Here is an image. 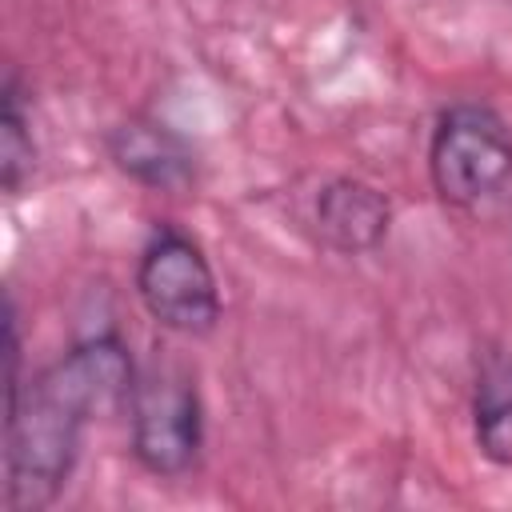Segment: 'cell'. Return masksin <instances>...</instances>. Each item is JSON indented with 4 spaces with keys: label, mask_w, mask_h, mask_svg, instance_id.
Returning a JSON list of instances; mask_svg holds the SVG:
<instances>
[{
    "label": "cell",
    "mask_w": 512,
    "mask_h": 512,
    "mask_svg": "<svg viewBox=\"0 0 512 512\" xmlns=\"http://www.w3.org/2000/svg\"><path fill=\"white\" fill-rule=\"evenodd\" d=\"M132 348L120 332H92L8 388L4 412V508L44 512L60 500L84 444V428L124 404L136 380Z\"/></svg>",
    "instance_id": "6da1fadb"
},
{
    "label": "cell",
    "mask_w": 512,
    "mask_h": 512,
    "mask_svg": "<svg viewBox=\"0 0 512 512\" xmlns=\"http://www.w3.org/2000/svg\"><path fill=\"white\" fill-rule=\"evenodd\" d=\"M428 180L444 208L496 212L512 192V128L484 100L448 104L428 136Z\"/></svg>",
    "instance_id": "7a4b0ae2"
},
{
    "label": "cell",
    "mask_w": 512,
    "mask_h": 512,
    "mask_svg": "<svg viewBox=\"0 0 512 512\" xmlns=\"http://www.w3.org/2000/svg\"><path fill=\"white\" fill-rule=\"evenodd\" d=\"M128 408L132 460L160 480H180L204 452V400L196 376L176 360H148L136 368Z\"/></svg>",
    "instance_id": "3957f363"
},
{
    "label": "cell",
    "mask_w": 512,
    "mask_h": 512,
    "mask_svg": "<svg viewBox=\"0 0 512 512\" xmlns=\"http://www.w3.org/2000/svg\"><path fill=\"white\" fill-rule=\"evenodd\" d=\"M136 296L144 312L172 336L200 340L220 324V280L200 240L176 224H156L136 260Z\"/></svg>",
    "instance_id": "277c9868"
},
{
    "label": "cell",
    "mask_w": 512,
    "mask_h": 512,
    "mask_svg": "<svg viewBox=\"0 0 512 512\" xmlns=\"http://www.w3.org/2000/svg\"><path fill=\"white\" fill-rule=\"evenodd\" d=\"M308 224L320 248L336 256H368L392 228V200L360 176H332L312 192Z\"/></svg>",
    "instance_id": "5b68a950"
},
{
    "label": "cell",
    "mask_w": 512,
    "mask_h": 512,
    "mask_svg": "<svg viewBox=\"0 0 512 512\" xmlns=\"http://www.w3.org/2000/svg\"><path fill=\"white\" fill-rule=\"evenodd\" d=\"M108 160L140 188L180 192L196 180L192 144L160 116H128L108 132Z\"/></svg>",
    "instance_id": "8992f818"
},
{
    "label": "cell",
    "mask_w": 512,
    "mask_h": 512,
    "mask_svg": "<svg viewBox=\"0 0 512 512\" xmlns=\"http://www.w3.org/2000/svg\"><path fill=\"white\" fill-rule=\"evenodd\" d=\"M472 440L488 464L512 468V348L508 344H488L476 360Z\"/></svg>",
    "instance_id": "52a82bcc"
},
{
    "label": "cell",
    "mask_w": 512,
    "mask_h": 512,
    "mask_svg": "<svg viewBox=\"0 0 512 512\" xmlns=\"http://www.w3.org/2000/svg\"><path fill=\"white\" fill-rule=\"evenodd\" d=\"M36 172V136H32V108L20 72L8 64L0 84V188L20 196V188Z\"/></svg>",
    "instance_id": "ba28073f"
}]
</instances>
